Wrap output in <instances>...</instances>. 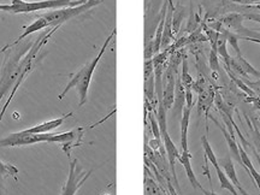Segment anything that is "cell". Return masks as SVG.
Wrapping results in <instances>:
<instances>
[{
    "label": "cell",
    "instance_id": "7a4b0ae2",
    "mask_svg": "<svg viewBox=\"0 0 260 195\" xmlns=\"http://www.w3.org/2000/svg\"><path fill=\"white\" fill-rule=\"evenodd\" d=\"M103 0H87L86 3L79 6H73V8H63L53 10V11L46 12V14L38 15L37 19L30 25H28L23 31V34L21 37L16 39L12 44L8 45V46L3 48V51H6L8 48L17 45L19 41L23 40L24 38H27L28 35L32 34V32L42 30L45 28H54V27H61V24L65 23L67 21H69L71 18L77 17V16L84 14V12L89 11L90 9H93L94 6L102 4Z\"/></svg>",
    "mask_w": 260,
    "mask_h": 195
},
{
    "label": "cell",
    "instance_id": "d6986e66",
    "mask_svg": "<svg viewBox=\"0 0 260 195\" xmlns=\"http://www.w3.org/2000/svg\"><path fill=\"white\" fill-rule=\"evenodd\" d=\"M146 174H147V172H146ZM145 189L146 195H162L161 188L158 186V183L153 180V178L148 176V174L146 175L145 177Z\"/></svg>",
    "mask_w": 260,
    "mask_h": 195
},
{
    "label": "cell",
    "instance_id": "83f0119b",
    "mask_svg": "<svg viewBox=\"0 0 260 195\" xmlns=\"http://www.w3.org/2000/svg\"><path fill=\"white\" fill-rule=\"evenodd\" d=\"M236 189H237V191H239V194H241V195H251V194L247 193V191H246L245 189H243L242 187H237Z\"/></svg>",
    "mask_w": 260,
    "mask_h": 195
},
{
    "label": "cell",
    "instance_id": "6da1fadb",
    "mask_svg": "<svg viewBox=\"0 0 260 195\" xmlns=\"http://www.w3.org/2000/svg\"><path fill=\"white\" fill-rule=\"evenodd\" d=\"M84 128L70 130V132L61 133V134H52V133H44V134H29L25 130L10 134L6 138L0 139V148L3 147H19V146H28L39 144V142H59L63 145V151L70 157V151L75 147L82 145Z\"/></svg>",
    "mask_w": 260,
    "mask_h": 195
},
{
    "label": "cell",
    "instance_id": "4316f807",
    "mask_svg": "<svg viewBox=\"0 0 260 195\" xmlns=\"http://www.w3.org/2000/svg\"><path fill=\"white\" fill-rule=\"evenodd\" d=\"M201 191H203V193H204L205 195H218L217 193H214L213 189H211V190H206V189H205V188H203V190H201Z\"/></svg>",
    "mask_w": 260,
    "mask_h": 195
},
{
    "label": "cell",
    "instance_id": "f546056e",
    "mask_svg": "<svg viewBox=\"0 0 260 195\" xmlns=\"http://www.w3.org/2000/svg\"><path fill=\"white\" fill-rule=\"evenodd\" d=\"M6 4H0V11H5Z\"/></svg>",
    "mask_w": 260,
    "mask_h": 195
},
{
    "label": "cell",
    "instance_id": "8fae6325",
    "mask_svg": "<svg viewBox=\"0 0 260 195\" xmlns=\"http://www.w3.org/2000/svg\"><path fill=\"white\" fill-rule=\"evenodd\" d=\"M71 116H73V112L68 113V115H65L63 117H59V118L52 119V121H47L41 123V124L39 125L31 126V128L25 129V132L29 133V134H44V133H50L51 130L59 128V126L64 123L65 119L69 118Z\"/></svg>",
    "mask_w": 260,
    "mask_h": 195
},
{
    "label": "cell",
    "instance_id": "5b68a950",
    "mask_svg": "<svg viewBox=\"0 0 260 195\" xmlns=\"http://www.w3.org/2000/svg\"><path fill=\"white\" fill-rule=\"evenodd\" d=\"M59 28H60V27H54V28H52L50 31H47V32H45V34H42L41 37L39 38L37 41H35L34 46H32V47L30 48V51H29V53L27 54V58H28V60H27V64H25V67H24L23 71H22L21 75H19V77H18L17 82L15 83L14 88H12L11 93H10V95H9V99H8V102L5 103V105H4V107H3V110H2V112H0V123H2L3 118H4V113L6 112V109H8V106L10 105V103H11V102H12V99H14V96H15L16 92H17L18 87L21 86L22 82H23L25 77H27L28 75L30 74V71L32 70V68H34L35 59H37V54L39 53V51L41 50L42 46H44V45L46 44L48 39H50V38L52 37V35H53L54 32H56V31H57L58 29H59Z\"/></svg>",
    "mask_w": 260,
    "mask_h": 195
},
{
    "label": "cell",
    "instance_id": "e0dca14e",
    "mask_svg": "<svg viewBox=\"0 0 260 195\" xmlns=\"http://www.w3.org/2000/svg\"><path fill=\"white\" fill-rule=\"evenodd\" d=\"M247 122H248V126L249 129H251L253 147H254L256 153L260 155V130H259L258 123H256V118H252V122L251 119L247 118Z\"/></svg>",
    "mask_w": 260,
    "mask_h": 195
},
{
    "label": "cell",
    "instance_id": "603a6c76",
    "mask_svg": "<svg viewBox=\"0 0 260 195\" xmlns=\"http://www.w3.org/2000/svg\"><path fill=\"white\" fill-rule=\"evenodd\" d=\"M206 88H207V83H206V80H205V77H199V79L195 81L193 84V90L194 92H197L198 94L203 93L204 90H206Z\"/></svg>",
    "mask_w": 260,
    "mask_h": 195
},
{
    "label": "cell",
    "instance_id": "ba28073f",
    "mask_svg": "<svg viewBox=\"0 0 260 195\" xmlns=\"http://www.w3.org/2000/svg\"><path fill=\"white\" fill-rule=\"evenodd\" d=\"M212 121L216 123L217 126L220 129V132L223 133L224 139H225V141L228 144V147H229L230 157H233L242 167V160H241V157H240V151H239V142L236 141L235 135L230 134L229 130L226 129V126H223L222 124H219L218 121H217V119H214L213 117H212Z\"/></svg>",
    "mask_w": 260,
    "mask_h": 195
},
{
    "label": "cell",
    "instance_id": "4dcf8cb0",
    "mask_svg": "<svg viewBox=\"0 0 260 195\" xmlns=\"http://www.w3.org/2000/svg\"><path fill=\"white\" fill-rule=\"evenodd\" d=\"M259 110H260V109H259Z\"/></svg>",
    "mask_w": 260,
    "mask_h": 195
},
{
    "label": "cell",
    "instance_id": "ffe728a7",
    "mask_svg": "<svg viewBox=\"0 0 260 195\" xmlns=\"http://www.w3.org/2000/svg\"><path fill=\"white\" fill-rule=\"evenodd\" d=\"M226 41H228V44H229L230 46L235 50L236 56H241V51H240V46H239V41H240L239 35L235 34V32H232L226 29Z\"/></svg>",
    "mask_w": 260,
    "mask_h": 195
},
{
    "label": "cell",
    "instance_id": "3957f363",
    "mask_svg": "<svg viewBox=\"0 0 260 195\" xmlns=\"http://www.w3.org/2000/svg\"><path fill=\"white\" fill-rule=\"evenodd\" d=\"M116 35V29H113L111 34L107 37V39L104 42L103 47L100 48L99 53H98V56L95 58H93L92 60L88 61L84 67L81 69L80 71H77L76 74L74 75L73 77H71L69 83L65 86V88L63 92L59 94V96H58V99L61 100L63 98L67 95L68 93H69L70 89L73 88H76L77 89V93H79V96H80V103H79V106H83L84 104L87 103V96H88V89H89V86H90V82H92V77H93V74L94 71H95L98 64H99L100 59H102V57L104 56V53H105V51L107 50V47H109L110 42L113 38H115Z\"/></svg>",
    "mask_w": 260,
    "mask_h": 195
},
{
    "label": "cell",
    "instance_id": "9c48e42d",
    "mask_svg": "<svg viewBox=\"0 0 260 195\" xmlns=\"http://www.w3.org/2000/svg\"><path fill=\"white\" fill-rule=\"evenodd\" d=\"M243 16L240 14V12H232V14H228L225 16H223L222 18L219 19V22L222 23V25H225L228 30H230L232 32H235V34L239 35L240 32L242 31L243 27Z\"/></svg>",
    "mask_w": 260,
    "mask_h": 195
},
{
    "label": "cell",
    "instance_id": "44dd1931",
    "mask_svg": "<svg viewBox=\"0 0 260 195\" xmlns=\"http://www.w3.org/2000/svg\"><path fill=\"white\" fill-rule=\"evenodd\" d=\"M182 19H183V14H182V11H176V10H174V16H172V32H174V35L178 32Z\"/></svg>",
    "mask_w": 260,
    "mask_h": 195
},
{
    "label": "cell",
    "instance_id": "484cf974",
    "mask_svg": "<svg viewBox=\"0 0 260 195\" xmlns=\"http://www.w3.org/2000/svg\"><path fill=\"white\" fill-rule=\"evenodd\" d=\"M168 194L169 195H178L176 188L174 187V184H172L170 181L168 182Z\"/></svg>",
    "mask_w": 260,
    "mask_h": 195
},
{
    "label": "cell",
    "instance_id": "30bf717a",
    "mask_svg": "<svg viewBox=\"0 0 260 195\" xmlns=\"http://www.w3.org/2000/svg\"><path fill=\"white\" fill-rule=\"evenodd\" d=\"M175 6L172 4V0H169V6L167 11V18H165L164 30H162L161 38V48H168L170 46L172 39H174V32H172V16H174Z\"/></svg>",
    "mask_w": 260,
    "mask_h": 195
},
{
    "label": "cell",
    "instance_id": "7402d4cb",
    "mask_svg": "<svg viewBox=\"0 0 260 195\" xmlns=\"http://www.w3.org/2000/svg\"><path fill=\"white\" fill-rule=\"evenodd\" d=\"M210 68L214 74L219 71L218 53H217V50H213V48H211V53H210Z\"/></svg>",
    "mask_w": 260,
    "mask_h": 195
},
{
    "label": "cell",
    "instance_id": "4fadbf2b",
    "mask_svg": "<svg viewBox=\"0 0 260 195\" xmlns=\"http://www.w3.org/2000/svg\"><path fill=\"white\" fill-rule=\"evenodd\" d=\"M214 102V92L212 89H206L203 93L199 94V99H198V112L199 115H204L205 118L207 119L209 117L210 110L213 105Z\"/></svg>",
    "mask_w": 260,
    "mask_h": 195
},
{
    "label": "cell",
    "instance_id": "8992f818",
    "mask_svg": "<svg viewBox=\"0 0 260 195\" xmlns=\"http://www.w3.org/2000/svg\"><path fill=\"white\" fill-rule=\"evenodd\" d=\"M93 170L84 171L82 168L79 165V160L74 159L70 161L69 165V176H68L67 182L64 183L63 189H61L60 195H75L77 190L86 183L92 175Z\"/></svg>",
    "mask_w": 260,
    "mask_h": 195
},
{
    "label": "cell",
    "instance_id": "d4e9b609",
    "mask_svg": "<svg viewBox=\"0 0 260 195\" xmlns=\"http://www.w3.org/2000/svg\"><path fill=\"white\" fill-rule=\"evenodd\" d=\"M233 3L240 4L242 6H249V5H260V0H232Z\"/></svg>",
    "mask_w": 260,
    "mask_h": 195
},
{
    "label": "cell",
    "instance_id": "9a60e30c",
    "mask_svg": "<svg viewBox=\"0 0 260 195\" xmlns=\"http://www.w3.org/2000/svg\"><path fill=\"white\" fill-rule=\"evenodd\" d=\"M218 164H219V167L222 168V170L225 172L228 178L233 182L234 186H235L236 188L241 187V183H240L239 178H237L235 165H234L232 157H230V155H226V157H224L222 159H218Z\"/></svg>",
    "mask_w": 260,
    "mask_h": 195
},
{
    "label": "cell",
    "instance_id": "7c38bea8",
    "mask_svg": "<svg viewBox=\"0 0 260 195\" xmlns=\"http://www.w3.org/2000/svg\"><path fill=\"white\" fill-rule=\"evenodd\" d=\"M190 159H191V155L189 153V151H187V152L182 151V153H180V157H178V161H180L181 164L183 165L184 171H186L188 180H189L191 186L194 187V189L203 190L204 187L201 186L200 182L198 181L197 176H195V174H194V171H193V168H191V164H190Z\"/></svg>",
    "mask_w": 260,
    "mask_h": 195
},
{
    "label": "cell",
    "instance_id": "2e32d148",
    "mask_svg": "<svg viewBox=\"0 0 260 195\" xmlns=\"http://www.w3.org/2000/svg\"><path fill=\"white\" fill-rule=\"evenodd\" d=\"M191 109L184 106L181 116V146L182 151H188V125H189Z\"/></svg>",
    "mask_w": 260,
    "mask_h": 195
},
{
    "label": "cell",
    "instance_id": "277c9868",
    "mask_svg": "<svg viewBox=\"0 0 260 195\" xmlns=\"http://www.w3.org/2000/svg\"><path fill=\"white\" fill-rule=\"evenodd\" d=\"M87 0H39V2H24V0H11V4H6L5 12L11 14H29L41 10H58L73 8L86 3Z\"/></svg>",
    "mask_w": 260,
    "mask_h": 195
},
{
    "label": "cell",
    "instance_id": "52a82bcc",
    "mask_svg": "<svg viewBox=\"0 0 260 195\" xmlns=\"http://www.w3.org/2000/svg\"><path fill=\"white\" fill-rule=\"evenodd\" d=\"M229 70H233L234 73L239 74L240 76H243L245 79H248L249 76L255 77V79H260V71L256 70L254 67H252V65L242 57V54L230 59Z\"/></svg>",
    "mask_w": 260,
    "mask_h": 195
},
{
    "label": "cell",
    "instance_id": "f1b7e54d",
    "mask_svg": "<svg viewBox=\"0 0 260 195\" xmlns=\"http://www.w3.org/2000/svg\"><path fill=\"white\" fill-rule=\"evenodd\" d=\"M251 149H252V152L253 153H254V155H255V158H256V160H258V164H259V168H260V155L256 153L255 152V149H254V147H253V146H251Z\"/></svg>",
    "mask_w": 260,
    "mask_h": 195
},
{
    "label": "cell",
    "instance_id": "5bb4252c",
    "mask_svg": "<svg viewBox=\"0 0 260 195\" xmlns=\"http://www.w3.org/2000/svg\"><path fill=\"white\" fill-rule=\"evenodd\" d=\"M18 169L14 167V165L8 164L0 160V195H8L5 187V180L8 177L17 178Z\"/></svg>",
    "mask_w": 260,
    "mask_h": 195
},
{
    "label": "cell",
    "instance_id": "ac0fdd59",
    "mask_svg": "<svg viewBox=\"0 0 260 195\" xmlns=\"http://www.w3.org/2000/svg\"><path fill=\"white\" fill-rule=\"evenodd\" d=\"M182 83H183L184 88H193L194 79L190 76L189 71H188V60L187 57H183L182 59V74L180 75Z\"/></svg>",
    "mask_w": 260,
    "mask_h": 195
},
{
    "label": "cell",
    "instance_id": "cb8c5ba5",
    "mask_svg": "<svg viewBox=\"0 0 260 195\" xmlns=\"http://www.w3.org/2000/svg\"><path fill=\"white\" fill-rule=\"evenodd\" d=\"M154 75V65L152 59L145 60V80L149 79V77Z\"/></svg>",
    "mask_w": 260,
    "mask_h": 195
}]
</instances>
